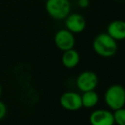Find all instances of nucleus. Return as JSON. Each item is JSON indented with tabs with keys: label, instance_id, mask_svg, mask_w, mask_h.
Here are the masks:
<instances>
[{
	"label": "nucleus",
	"instance_id": "423d86ee",
	"mask_svg": "<svg viewBox=\"0 0 125 125\" xmlns=\"http://www.w3.org/2000/svg\"><path fill=\"white\" fill-rule=\"evenodd\" d=\"M60 104L67 111H77L83 107L82 98L79 94L73 91L66 92L60 98Z\"/></svg>",
	"mask_w": 125,
	"mask_h": 125
},
{
	"label": "nucleus",
	"instance_id": "f8f14e48",
	"mask_svg": "<svg viewBox=\"0 0 125 125\" xmlns=\"http://www.w3.org/2000/svg\"><path fill=\"white\" fill-rule=\"evenodd\" d=\"M114 122L117 125H125V108L122 107L120 109L115 110L113 112Z\"/></svg>",
	"mask_w": 125,
	"mask_h": 125
},
{
	"label": "nucleus",
	"instance_id": "39448f33",
	"mask_svg": "<svg viewBox=\"0 0 125 125\" xmlns=\"http://www.w3.org/2000/svg\"><path fill=\"white\" fill-rule=\"evenodd\" d=\"M54 43L59 50L62 51L73 49L76 43L74 34L67 29L59 30L54 35Z\"/></svg>",
	"mask_w": 125,
	"mask_h": 125
},
{
	"label": "nucleus",
	"instance_id": "2eb2a0df",
	"mask_svg": "<svg viewBox=\"0 0 125 125\" xmlns=\"http://www.w3.org/2000/svg\"><path fill=\"white\" fill-rule=\"evenodd\" d=\"M1 94H2V87L0 85V96H1Z\"/></svg>",
	"mask_w": 125,
	"mask_h": 125
},
{
	"label": "nucleus",
	"instance_id": "dca6fc26",
	"mask_svg": "<svg viewBox=\"0 0 125 125\" xmlns=\"http://www.w3.org/2000/svg\"><path fill=\"white\" fill-rule=\"evenodd\" d=\"M73 1H77V0H73Z\"/></svg>",
	"mask_w": 125,
	"mask_h": 125
},
{
	"label": "nucleus",
	"instance_id": "1a4fd4ad",
	"mask_svg": "<svg viewBox=\"0 0 125 125\" xmlns=\"http://www.w3.org/2000/svg\"><path fill=\"white\" fill-rule=\"evenodd\" d=\"M106 33L116 41L125 39V21L123 20H115L109 23Z\"/></svg>",
	"mask_w": 125,
	"mask_h": 125
},
{
	"label": "nucleus",
	"instance_id": "0eeeda50",
	"mask_svg": "<svg viewBox=\"0 0 125 125\" xmlns=\"http://www.w3.org/2000/svg\"><path fill=\"white\" fill-rule=\"evenodd\" d=\"M86 25L87 23H86L85 18L78 13H70L66 17V21H65L66 29L73 32V34L83 31L86 28Z\"/></svg>",
	"mask_w": 125,
	"mask_h": 125
},
{
	"label": "nucleus",
	"instance_id": "7ed1b4c3",
	"mask_svg": "<svg viewBox=\"0 0 125 125\" xmlns=\"http://www.w3.org/2000/svg\"><path fill=\"white\" fill-rule=\"evenodd\" d=\"M45 9L52 18L63 20L71 13V3L69 0H47Z\"/></svg>",
	"mask_w": 125,
	"mask_h": 125
},
{
	"label": "nucleus",
	"instance_id": "9b49d317",
	"mask_svg": "<svg viewBox=\"0 0 125 125\" xmlns=\"http://www.w3.org/2000/svg\"><path fill=\"white\" fill-rule=\"evenodd\" d=\"M81 98H82L83 107H86V108H92L94 105H96V104L99 101V96L94 90L83 92V95H81Z\"/></svg>",
	"mask_w": 125,
	"mask_h": 125
},
{
	"label": "nucleus",
	"instance_id": "f03ea898",
	"mask_svg": "<svg viewBox=\"0 0 125 125\" xmlns=\"http://www.w3.org/2000/svg\"><path fill=\"white\" fill-rule=\"evenodd\" d=\"M105 101L113 111L124 107L125 89L120 84L111 85L105 93Z\"/></svg>",
	"mask_w": 125,
	"mask_h": 125
},
{
	"label": "nucleus",
	"instance_id": "20e7f679",
	"mask_svg": "<svg viewBox=\"0 0 125 125\" xmlns=\"http://www.w3.org/2000/svg\"><path fill=\"white\" fill-rule=\"evenodd\" d=\"M99 79L98 76L91 71H85L81 73L77 77L76 84L79 90L82 92H86V91L94 90L98 85Z\"/></svg>",
	"mask_w": 125,
	"mask_h": 125
},
{
	"label": "nucleus",
	"instance_id": "f257e3e1",
	"mask_svg": "<svg viewBox=\"0 0 125 125\" xmlns=\"http://www.w3.org/2000/svg\"><path fill=\"white\" fill-rule=\"evenodd\" d=\"M93 50L98 55L104 58L112 57L117 51V43L106 32H101L94 38Z\"/></svg>",
	"mask_w": 125,
	"mask_h": 125
},
{
	"label": "nucleus",
	"instance_id": "9d476101",
	"mask_svg": "<svg viewBox=\"0 0 125 125\" xmlns=\"http://www.w3.org/2000/svg\"><path fill=\"white\" fill-rule=\"evenodd\" d=\"M62 57H61V61L65 67L68 69H73L78 65L80 61V54L77 50L73 49L63 51Z\"/></svg>",
	"mask_w": 125,
	"mask_h": 125
},
{
	"label": "nucleus",
	"instance_id": "ddd939ff",
	"mask_svg": "<svg viewBox=\"0 0 125 125\" xmlns=\"http://www.w3.org/2000/svg\"><path fill=\"white\" fill-rule=\"evenodd\" d=\"M7 113V106L3 101L0 100V121L4 118Z\"/></svg>",
	"mask_w": 125,
	"mask_h": 125
},
{
	"label": "nucleus",
	"instance_id": "4468645a",
	"mask_svg": "<svg viewBox=\"0 0 125 125\" xmlns=\"http://www.w3.org/2000/svg\"><path fill=\"white\" fill-rule=\"evenodd\" d=\"M77 4L82 9L88 8L89 5V0H77Z\"/></svg>",
	"mask_w": 125,
	"mask_h": 125
},
{
	"label": "nucleus",
	"instance_id": "6e6552de",
	"mask_svg": "<svg viewBox=\"0 0 125 125\" xmlns=\"http://www.w3.org/2000/svg\"><path fill=\"white\" fill-rule=\"evenodd\" d=\"M89 123L91 125H114L113 113L108 110H95L89 116Z\"/></svg>",
	"mask_w": 125,
	"mask_h": 125
}]
</instances>
